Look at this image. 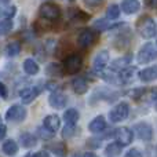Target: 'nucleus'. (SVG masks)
Listing matches in <instances>:
<instances>
[{
  "label": "nucleus",
  "mask_w": 157,
  "mask_h": 157,
  "mask_svg": "<svg viewBox=\"0 0 157 157\" xmlns=\"http://www.w3.org/2000/svg\"><path fill=\"white\" fill-rule=\"evenodd\" d=\"M136 29H138V33L144 39H152L157 35L156 21L152 17H147V15L138 19V22H136Z\"/></svg>",
  "instance_id": "obj_1"
},
{
  "label": "nucleus",
  "mask_w": 157,
  "mask_h": 157,
  "mask_svg": "<svg viewBox=\"0 0 157 157\" xmlns=\"http://www.w3.org/2000/svg\"><path fill=\"white\" fill-rule=\"evenodd\" d=\"M39 15H40L43 19H46V21L54 22V21H57V19H59L61 8H59V6L55 4V3L46 2L40 6V8H39Z\"/></svg>",
  "instance_id": "obj_2"
},
{
  "label": "nucleus",
  "mask_w": 157,
  "mask_h": 157,
  "mask_svg": "<svg viewBox=\"0 0 157 157\" xmlns=\"http://www.w3.org/2000/svg\"><path fill=\"white\" fill-rule=\"evenodd\" d=\"M128 114H130V105L125 102H120L110 109V112H109V120L112 123H121L127 119Z\"/></svg>",
  "instance_id": "obj_3"
},
{
  "label": "nucleus",
  "mask_w": 157,
  "mask_h": 157,
  "mask_svg": "<svg viewBox=\"0 0 157 157\" xmlns=\"http://www.w3.org/2000/svg\"><path fill=\"white\" fill-rule=\"evenodd\" d=\"M62 65L66 75H76L80 72L81 66H83V58L78 54H71L65 58Z\"/></svg>",
  "instance_id": "obj_4"
},
{
  "label": "nucleus",
  "mask_w": 157,
  "mask_h": 157,
  "mask_svg": "<svg viewBox=\"0 0 157 157\" xmlns=\"http://www.w3.org/2000/svg\"><path fill=\"white\" fill-rule=\"evenodd\" d=\"M98 39V33L97 29H90V28H86V29L80 30V33L77 35V44L81 47V48H88L92 44L97 41Z\"/></svg>",
  "instance_id": "obj_5"
},
{
  "label": "nucleus",
  "mask_w": 157,
  "mask_h": 157,
  "mask_svg": "<svg viewBox=\"0 0 157 157\" xmlns=\"http://www.w3.org/2000/svg\"><path fill=\"white\" fill-rule=\"evenodd\" d=\"M157 58V48L153 46L152 43H146L141 47V50L136 54V59L139 63H149L152 61H155Z\"/></svg>",
  "instance_id": "obj_6"
},
{
  "label": "nucleus",
  "mask_w": 157,
  "mask_h": 157,
  "mask_svg": "<svg viewBox=\"0 0 157 157\" xmlns=\"http://www.w3.org/2000/svg\"><path fill=\"white\" fill-rule=\"evenodd\" d=\"M28 110L24 105H13L6 112V120L11 123H21L26 119Z\"/></svg>",
  "instance_id": "obj_7"
},
{
  "label": "nucleus",
  "mask_w": 157,
  "mask_h": 157,
  "mask_svg": "<svg viewBox=\"0 0 157 157\" xmlns=\"http://www.w3.org/2000/svg\"><path fill=\"white\" fill-rule=\"evenodd\" d=\"M113 138L119 144H121L123 146H128L134 141V132H132V130H130L127 127H120L113 131Z\"/></svg>",
  "instance_id": "obj_8"
},
{
  "label": "nucleus",
  "mask_w": 157,
  "mask_h": 157,
  "mask_svg": "<svg viewBox=\"0 0 157 157\" xmlns=\"http://www.w3.org/2000/svg\"><path fill=\"white\" fill-rule=\"evenodd\" d=\"M109 57L110 55H109L108 50H102V51H99L95 55L94 62H92V69H94L95 73H98V75L103 73V71L106 69V66L109 63Z\"/></svg>",
  "instance_id": "obj_9"
},
{
  "label": "nucleus",
  "mask_w": 157,
  "mask_h": 157,
  "mask_svg": "<svg viewBox=\"0 0 157 157\" xmlns=\"http://www.w3.org/2000/svg\"><path fill=\"white\" fill-rule=\"evenodd\" d=\"M134 131H135L136 136L144 142H149L153 138V128L149 123H145V121L138 123L134 127Z\"/></svg>",
  "instance_id": "obj_10"
},
{
  "label": "nucleus",
  "mask_w": 157,
  "mask_h": 157,
  "mask_svg": "<svg viewBox=\"0 0 157 157\" xmlns=\"http://www.w3.org/2000/svg\"><path fill=\"white\" fill-rule=\"evenodd\" d=\"M48 103L51 108L59 110V109H63L66 106V103H68V97L61 91H52L51 94L48 95Z\"/></svg>",
  "instance_id": "obj_11"
},
{
  "label": "nucleus",
  "mask_w": 157,
  "mask_h": 157,
  "mask_svg": "<svg viewBox=\"0 0 157 157\" xmlns=\"http://www.w3.org/2000/svg\"><path fill=\"white\" fill-rule=\"evenodd\" d=\"M41 88L40 87H26V88L21 90V92H19V98H21V102L22 103H32L33 101L36 99V98L39 97V94H40Z\"/></svg>",
  "instance_id": "obj_12"
},
{
  "label": "nucleus",
  "mask_w": 157,
  "mask_h": 157,
  "mask_svg": "<svg viewBox=\"0 0 157 157\" xmlns=\"http://www.w3.org/2000/svg\"><path fill=\"white\" fill-rule=\"evenodd\" d=\"M106 127H108V123H106V120H105V117L103 116L94 117V119L90 121V124H88V130L91 131L92 134L103 132V131L106 130Z\"/></svg>",
  "instance_id": "obj_13"
},
{
  "label": "nucleus",
  "mask_w": 157,
  "mask_h": 157,
  "mask_svg": "<svg viewBox=\"0 0 157 157\" xmlns=\"http://www.w3.org/2000/svg\"><path fill=\"white\" fill-rule=\"evenodd\" d=\"M131 61H132V55H124V57L117 58V59H114L113 62H110L109 69L113 71V72H120V71H123L124 68L130 66Z\"/></svg>",
  "instance_id": "obj_14"
},
{
  "label": "nucleus",
  "mask_w": 157,
  "mask_h": 157,
  "mask_svg": "<svg viewBox=\"0 0 157 157\" xmlns=\"http://www.w3.org/2000/svg\"><path fill=\"white\" fill-rule=\"evenodd\" d=\"M72 88H73V91L76 92V94L84 95L88 91V83H87V80L84 77L77 76L72 80Z\"/></svg>",
  "instance_id": "obj_15"
},
{
  "label": "nucleus",
  "mask_w": 157,
  "mask_h": 157,
  "mask_svg": "<svg viewBox=\"0 0 157 157\" xmlns=\"http://www.w3.org/2000/svg\"><path fill=\"white\" fill-rule=\"evenodd\" d=\"M43 125L47 128V130H50L51 132L55 134L61 127V120H59V117H58L57 114H50V116L44 117Z\"/></svg>",
  "instance_id": "obj_16"
},
{
  "label": "nucleus",
  "mask_w": 157,
  "mask_h": 157,
  "mask_svg": "<svg viewBox=\"0 0 157 157\" xmlns=\"http://www.w3.org/2000/svg\"><path fill=\"white\" fill-rule=\"evenodd\" d=\"M19 144H21L22 147L30 149V147H35L37 145V138L30 132H22L19 135Z\"/></svg>",
  "instance_id": "obj_17"
},
{
  "label": "nucleus",
  "mask_w": 157,
  "mask_h": 157,
  "mask_svg": "<svg viewBox=\"0 0 157 157\" xmlns=\"http://www.w3.org/2000/svg\"><path fill=\"white\" fill-rule=\"evenodd\" d=\"M141 8L139 0H123L121 2V10L125 14H135Z\"/></svg>",
  "instance_id": "obj_18"
},
{
  "label": "nucleus",
  "mask_w": 157,
  "mask_h": 157,
  "mask_svg": "<svg viewBox=\"0 0 157 157\" xmlns=\"http://www.w3.org/2000/svg\"><path fill=\"white\" fill-rule=\"evenodd\" d=\"M139 78L144 83H150V81L156 80L157 78V68L156 66H149L146 69H142L139 72Z\"/></svg>",
  "instance_id": "obj_19"
},
{
  "label": "nucleus",
  "mask_w": 157,
  "mask_h": 157,
  "mask_svg": "<svg viewBox=\"0 0 157 157\" xmlns=\"http://www.w3.org/2000/svg\"><path fill=\"white\" fill-rule=\"evenodd\" d=\"M2 150L6 156H14L18 153V144L14 139H7V141L3 142Z\"/></svg>",
  "instance_id": "obj_20"
},
{
  "label": "nucleus",
  "mask_w": 157,
  "mask_h": 157,
  "mask_svg": "<svg viewBox=\"0 0 157 157\" xmlns=\"http://www.w3.org/2000/svg\"><path fill=\"white\" fill-rule=\"evenodd\" d=\"M135 73H136V68H135V66H127V68H124L123 71L117 72L120 83H128L131 78L135 76Z\"/></svg>",
  "instance_id": "obj_21"
},
{
  "label": "nucleus",
  "mask_w": 157,
  "mask_h": 157,
  "mask_svg": "<svg viewBox=\"0 0 157 157\" xmlns=\"http://www.w3.org/2000/svg\"><path fill=\"white\" fill-rule=\"evenodd\" d=\"M39 71H40V69H39V65L35 59L28 58V59L24 61V72L26 75H29V76H36V75L39 73Z\"/></svg>",
  "instance_id": "obj_22"
},
{
  "label": "nucleus",
  "mask_w": 157,
  "mask_h": 157,
  "mask_svg": "<svg viewBox=\"0 0 157 157\" xmlns=\"http://www.w3.org/2000/svg\"><path fill=\"white\" fill-rule=\"evenodd\" d=\"M46 73H47V76H51V77L62 76V75L65 73L63 65H59V63H57V62L50 63V65H47V68H46Z\"/></svg>",
  "instance_id": "obj_23"
},
{
  "label": "nucleus",
  "mask_w": 157,
  "mask_h": 157,
  "mask_svg": "<svg viewBox=\"0 0 157 157\" xmlns=\"http://www.w3.org/2000/svg\"><path fill=\"white\" fill-rule=\"evenodd\" d=\"M78 119H80V113L76 109H68L65 110L63 114V120H65V124H77Z\"/></svg>",
  "instance_id": "obj_24"
},
{
  "label": "nucleus",
  "mask_w": 157,
  "mask_h": 157,
  "mask_svg": "<svg viewBox=\"0 0 157 157\" xmlns=\"http://www.w3.org/2000/svg\"><path fill=\"white\" fill-rule=\"evenodd\" d=\"M19 52H21V44H19L18 41H11V43H8L7 47H6V54L10 58L17 57Z\"/></svg>",
  "instance_id": "obj_25"
},
{
  "label": "nucleus",
  "mask_w": 157,
  "mask_h": 157,
  "mask_svg": "<svg viewBox=\"0 0 157 157\" xmlns=\"http://www.w3.org/2000/svg\"><path fill=\"white\" fill-rule=\"evenodd\" d=\"M121 149H123V145L119 144V142H113V144H109L105 149V155L108 156H117L121 153Z\"/></svg>",
  "instance_id": "obj_26"
},
{
  "label": "nucleus",
  "mask_w": 157,
  "mask_h": 157,
  "mask_svg": "<svg viewBox=\"0 0 157 157\" xmlns=\"http://www.w3.org/2000/svg\"><path fill=\"white\" fill-rule=\"evenodd\" d=\"M120 17V7L117 4H110L108 8H106V18L110 19V21H114Z\"/></svg>",
  "instance_id": "obj_27"
},
{
  "label": "nucleus",
  "mask_w": 157,
  "mask_h": 157,
  "mask_svg": "<svg viewBox=\"0 0 157 157\" xmlns=\"http://www.w3.org/2000/svg\"><path fill=\"white\" fill-rule=\"evenodd\" d=\"M13 26H14L13 18H3L2 24H0V32H2V35L6 36L7 33H10V30L13 29Z\"/></svg>",
  "instance_id": "obj_28"
},
{
  "label": "nucleus",
  "mask_w": 157,
  "mask_h": 157,
  "mask_svg": "<svg viewBox=\"0 0 157 157\" xmlns=\"http://www.w3.org/2000/svg\"><path fill=\"white\" fill-rule=\"evenodd\" d=\"M108 21H110V19H98V21H95L94 24V28L98 30V32H102V30H108L110 29V28H114V25H110Z\"/></svg>",
  "instance_id": "obj_29"
},
{
  "label": "nucleus",
  "mask_w": 157,
  "mask_h": 157,
  "mask_svg": "<svg viewBox=\"0 0 157 157\" xmlns=\"http://www.w3.org/2000/svg\"><path fill=\"white\" fill-rule=\"evenodd\" d=\"M17 13V7L15 6H3L2 8V18H13Z\"/></svg>",
  "instance_id": "obj_30"
},
{
  "label": "nucleus",
  "mask_w": 157,
  "mask_h": 157,
  "mask_svg": "<svg viewBox=\"0 0 157 157\" xmlns=\"http://www.w3.org/2000/svg\"><path fill=\"white\" fill-rule=\"evenodd\" d=\"M50 149L52 150L54 155H58V156H63L66 155V146L62 144V142H55L54 145L50 146Z\"/></svg>",
  "instance_id": "obj_31"
},
{
  "label": "nucleus",
  "mask_w": 157,
  "mask_h": 157,
  "mask_svg": "<svg viewBox=\"0 0 157 157\" xmlns=\"http://www.w3.org/2000/svg\"><path fill=\"white\" fill-rule=\"evenodd\" d=\"M75 132H76V124H66L65 128L62 130V135L65 136V138H71V136H73Z\"/></svg>",
  "instance_id": "obj_32"
},
{
  "label": "nucleus",
  "mask_w": 157,
  "mask_h": 157,
  "mask_svg": "<svg viewBox=\"0 0 157 157\" xmlns=\"http://www.w3.org/2000/svg\"><path fill=\"white\" fill-rule=\"evenodd\" d=\"M37 132H39V135H40V138H43V139H51L52 136H54V132H51L50 130H47L44 125L39 128Z\"/></svg>",
  "instance_id": "obj_33"
},
{
  "label": "nucleus",
  "mask_w": 157,
  "mask_h": 157,
  "mask_svg": "<svg viewBox=\"0 0 157 157\" xmlns=\"http://www.w3.org/2000/svg\"><path fill=\"white\" fill-rule=\"evenodd\" d=\"M103 3V0H84V4L90 8H98Z\"/></svg>",
  "instance_id": "obj_34"
},
{
  "label": "nucleus",
  "mask_w": 157,
  "mask_h": 157,
  "mask_svg": "<svg viewBox=\"0 0 157 157\" xmlns=\"http://www.w3.org/2000/svg\"><path fill=\"white\" fill-rule=\"evenodd\" d=\"M26 156H32V157H48L50 153L47 150H40V152H36V153H28Z\"/></svg>",
  "instance_id": "obj_35"
},
{
  "label": "nucleus",
  "mask_w": 157,
  "mask_h": 157,
  "mask_svg": "<svg viewBox=\"0 0 157 157\" xmlns=\"http://www.w3.org/2000/svg\"><path fill=\"white\" fill-rule=\"evenodd\" d=\"M125 156H127V157H134V156L139 157V156H142V152H139L138 149H135V147H132V149H130L127 153H125Z\"/></svg>",
  "instance_id": "obj_36"
},
{
  "label": "nucleus",
  "mask_w": 157,
  "mask_h": 157,
  "mask_svg": "<svg viewBox=\"0 0 157 157\" xmlns=\"http://www.w3.org/2000/svg\"><path fill=\"white\" fill-rule=\"evenodd\" d=\"M0 88H2V98L3 99H6L7 98V95H8V90H7V87H6V84L3 83H0Z\"/></svg>",
  "instance_id": "obj_37"
},
{
  "label": "nucleus",
  "mask_w": 157,
  "mask_h": 157,
  "mask_svg": "<svg viewBox=\"0 0 157 157\" xmlns=\"http://www.w3.org/2000/svg\"><path fill=\"white\" fill-rule=\"evenodd\" d=\"M6 132H7V127H6L4 123H2V124H0V139H4Z\"/></svg>",
  "instance_id": "obj_38"
},
{
  "label": "nucleus",
  "mask_w": 157,
  "mask_h": 157,
  "mask_svg": "<svg viewBox=\"0 0 157 157\" xmlns=\"http://www.w3.org/2000/svg\"><path fill=\"white\" fill-rule=\"evenodd\" d=\"M145 4H146L147 7H150V8H157V0H146Z\"/></svg>",
  "instance_id": "obj_39"
},
{
  "label": "nucleus",
  "mask_w": 157,
  "mask_h": 157,
  "mask_svg": "<svg viewBox=\"0 0 157 157\" xmlns=\"http://www.w3.org/2000/svg\"><path fill=\"white\" fill-rule=\"evenodd\" d=\"M0 2H2V4H7V3H10L11 0H0Z\"/></svg>",
  "instance_id": "obj_40"
},
{
  "label": "nucleus",
  "mask_w": 157,
  "mask_h": 157,
  "mask_svg": "<svg viewBox=\"0 0 157 157\" xmlns=\"http://www.w3.org/2000/svg\"><path fill=\"white\" fill-rule=\"evenodd\" d=\"M156 110H157V101H156Z\"/></svg>",
  "instance_id": "obj_41"
},
{
  "label": "nucleus",
  "mask_w": 157,
  "mask_h": 157,
  "mask_svg": "<svg viewBox=\"0 0 157 157\" xmlns=\"http://www.w3.org/2000/svg\"><path fill=\"white\" fill-rule=\"evenodd\" d=\"M69 2H73V0H69Z\"/></svg>",
  "instance_id": "obj_42"
},
{
  "label": "nucleus",
  "mask_w": 157,
  "mask_h": 157,
  "mask_svg": "<svg viewBox=\"0 0 157 157\" xmlns=\"http://www.w3.org/2000/svg\"><path fill=\"white\" fill-rule=\"evenodd\" d=\"M156 46H157V43H156Z\"/></svg>",
  "instance_id": "obj_43"
},
{
  "label": "nucleus",
  "mask_w": 157,
  "mask_h": 157,
  "mask_svg": "<svg viewBox=\"0 0 157 157\" xmlns=\"http://www.w3.org/2000/svg\"><path fill=\"white\" fill-rule=\"evenodd\" d=\"M156 150H157V147H156Z\"/></svg>",
  "instance_id": "obj_44"
}]
</instances>
